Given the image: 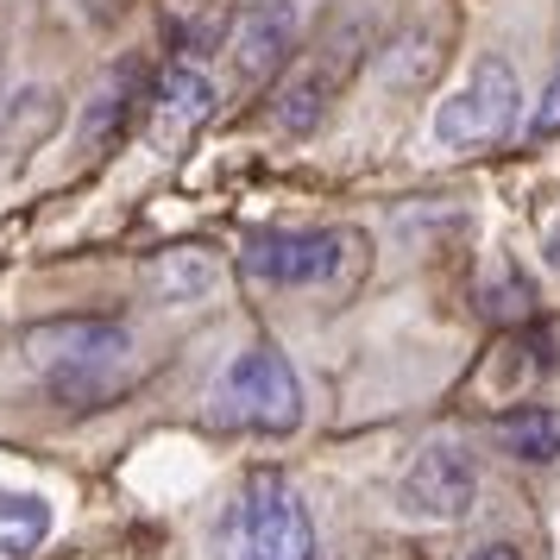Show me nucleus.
Instances as JSON below:
<instances>
[{"mask_svg":"<svg viewBox=\"0 0 560 560\" xmlns=\"http://www.w3.org/2000/svg\"><path fill=\"white\" fill-rule=\"evenodd\" d=\"M523 139H529V145H541V139H560V70L548 77V89H541V102H535Z\"/></svg>","mask_w":560,"mask_h":560,"instance_id":"nucleus-15","label":"nucleus"},{"mask_svg":"<svg viewBox=\"0 0 560 560\" xmlns=\"http://www.w3.org/2000/svg\"><path fill=\"white\" fill-rule=\"evenodd\" d=\"M466 560H523V555H516L510 541H485V548H472V555H466Z\"/></svg>","mask_w":560,"mask_h":560,"instance_id":"nucleus-17","label":"nucleus"},{"mask_svg":"<svg viewBox=\"0 0 560 560\" xmlns=\"http://www.w3.org/2000/svg\"><path fill=\"white\" fill-rule=\"evenodd\" d=\"M516 107H523V89H516V70L485 57L472 77L459 82L447 102L434 107V145L441 152H485L516 132Z\"/></svg>","mask_w":560,"mask_h":560,"instance_id":"nucleus-4","label":"nucleus"},{"mask_svg":"<svg viewBox=\"0 0 560 560\" xmlns=\"http://www.w3.org/2000/svg\"><path fill=\"white\" fill-rule=\"evenodd\" d=\"M221 560H315V516L283 479H246L214 529Z\"/></svg>","mask_w":560,"mask_h":560,"instance_id":"nucleus-1","label":"nucleus"},{"mask_svg":"<svg viewBox=\"0 0 560 560\" xmlns=\"http://www.w3.org/2000/svg\"><path fill=\"white\" fill-rule=\"evenodd\" d=\"M214 102H221L214 77H208L202 63L183 57V63H171V70L152 82V102H145V139H152L158 152H177V145H189V139L208 127Z\"/></svg>","mask_w":560,"mask_h":560,"instance_id":"nucleus-7","label":"nucleus"},{"mask_svg":"<svg viewBox=\"0 0 560 560\" xmlns=\"http://www.w3.org/2000/svg\"><path fill=\"white\" fill-rule=\"evenodd\" d=\"M347 77V51L334 57V45L315 63H303V70H290L278 89V127L290 132V139H308V132L328 120V102H334V82Z\"/></svg>","mask_w":560,"mask_h":560,"instance_id":"nucleus-9","label":"nucleus"},{"mask_svg":"<svg viewBox=\"0 0 560 560\" xmlns=\"http://www.w3.org/2000/svg\"><path fill=\"white\" fill-rule=\"evenodd\" d=\"M208 416L221 429H253V434H296L303 429V378L296 365L271 347L228 359V372L208 390Z\"/></svg>","mask_w":560,"mask_h":560,"instance_id":"nucleus-2","label":"nucleus"},{"mask_svg":"<svg viewBox=\"0 0 560 560\" xmlns=\"http://www.w3.org/2000/svg\"><path fill=\"white\" fill-rule=\"evenodd\" d=\"M472 498H479V466L454 441H429L397 479V504L416 523H459L472 510Z\"/></svg>","mask_w":560,"mask_h":560,"instance_id":"nucleus-6","label":"nucleus"},{"mask_svg":"<svg viewBox=\"0 0 560 560\" xmlns=\"http://www.w3.org/2000/svg\"><path fill=\"white\" fill-rule=\"evenodd\" d=\"M139 120V70L120 63L114 77L95 89V102L82 114V152H114V139Z\"/></svg>","mask_w":560,"mask_h":560,"instance_id":"nucleus-10","label":"nucleus"},{"mask_svg":"<svg viewBox=\"0 0 560 560\" xmlns=\"http://www.w3.org/2000/svg\"><path fill=\"white\" fill-rule=\"evenodd\" d=\"M541 258H548V271H560V221H548V233H541Z\"/></svg>","mask_w":560,"mask_h":560,"instance_id":"nucleus-16","label":"nucleus"},{"mask_svg":"<svg viewBox=\"0 0 560 560\" xmlns=\"http://www.w3.org/2000/svg\"><path fill=\"white\" fill-rule=\"evenodd\" d=\"M221 32H228V20H221L214 0H189V7H171V13H164V38H171V51H183V57L214 51Z\"/></svg>","mask_w":560,"mask_h":560,"instance_id":"nucleus-13","label":"nucleus"},{"mask_svg":"<svg viewBox=\"0 0 560 560\" xmlns=\"http://www.w3.org/2000/svg\"><path fill=\"white\" fill-rule=\"evenodd\" d=\"M0 114H7V102H0Z\"/></svg>","mask_w":560,"mask_h":560,"instance_id":"nucleus-18","label":"nucleus"},{"mask_svg":"<svg viewBox=\"0 0 560 560\" xmlns=\"http://www.w3.org/2000/svg\"><path fill=\"white\" fill-rule=\"evenodd\" d=\"M491 441H498V454L523 459V466H555L560 459V416L555 409H516V416H504L491 429Z\"/></svg>","mask_w":560,"mask_h":560,"instance_id":"nucleus-11","label":"nucleus"},{"mask_svg":"<svg viewBox=\"0 0 560 560\" xmlns=\"http://www.w3.org/2000/svg\"><path fill=\"white\" fill-rule=\"evenodd\" d=\"M290 51H296V0H253L228 26V57L246 89L278 77Z\"/></svg>","mask_w":560,"mask_h":560,"instance_id":"nucleus-8","label":"nucleus"},{"mask_svg":"<svg viewBox=\"0 0 560 560\" xmlns=\"http://www.w3.org/2000/svg\"><path fill=\"white\" fill-rule=\"evenodd\" d=\"M152 290L164 303H196V296L214 290V265H208L202 253H171V258L152 265Z\"/></svg>","mask_w":560,"mask_h":560,"instance_id":"nucleus-14","label":"nucleus"},{"mask_svg":"<svg viewBox=\"0 0 560 560\" xmlns=\"http://www.w3.org/2000/svg\"><path fill=\"white\" fill-rule=\"evenodd\" d=\"M26 353L57 397L95 404L114 390V365L132 353V334L120 322H51V328L26 334Z\"/></svg>","mask_w":560,"mask_h":560,"instance_id":"nucleus-3","label":"nucleus"},{"mask_svg":"<svg viewBox=\"0 0 560 560\" xmlns=\"http://www.w3.org/2000/svg\"><path fill=\"white\" fill-rule=\"evenodd\" d=\"M51 535V504L32 491H0V555H26Z\"/></svg>","mask_w":560,"mask_h":560,"instance_id":"nucleus-12","label":"nucleus"},{"mask_svg":"<svg viewBox=\"0 0 560 560\" xmlns=\"http://www.w3.org/2000/svg\"><path fill=\"white\" fill-rule=\"evenodd\" d=\"M347 258H353V233L340 228H271L246 240L240 265L278 290H322L347 271Z\"/></svg>","mask_w":560,"mask_h":560,"instance_id":"nucleus-5","label":"nucleus"}]
</instances>
